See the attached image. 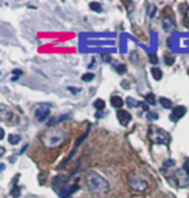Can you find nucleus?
I'll list each match as a JSON object with an SVG mask.
<instances>
[{
	"label": "nucleus",
	"mask_w": 189,
	"mask_h": 198,
	"mask_svg": "<svg viewBox=\"0 0 189 198\" xmlns=\"http://www.w3.org/2000/svg\"><path fill=\"white\" fill-rule=\"evenodd\" d=\"M86 184L88 190L96 197H103L109 190V183L97 172H90L86 178Z\"/></svg>",
	"instance_id": "f257e3e1"
},
{
	"label": "nucleus",
	"mask_w": 189,
	"mask_h": 198,
	"mask_svg": "<svg viewBox=\"0 0 189 198\" xmlns=\"http://www.w3.org/2000/svg\"><path fill=\"white\" fill-rule=\"evenodd\" d=\"M66 140V131L62 127H55L42 136V143L47 148H57Z\"/></svg>",
	"instance_id": "f03ea898"
},
{
	"label": "nucleus",
	"mask_w": 189,
	"mask_h": 198,
	"mask_svg": "<svg viewBox=\"0 0 189 198\" xmlns=\"http://www.w3.org/2000/svg\"><path fill=\"white\" fill-rule=\"evenodd\" d=\"M148 137L152 143L154 144H169L170 143V135L159 127L150 126L148 130Z\"/></svg>",
	"instance_id": "7ed1b4c3"
},
{
	"label": "nucleus",
	"mask_w": 189,
	"mask_h": 198,
	"mask_svg": "<svg viewBox=\"0 0 189 198\" xmlns=\"http://www.w3.org/2000/svg\"><path fill=\"white\" fill-rule=\"evenodd\" d=\"M128 185L131 189L136 190V192H145L149 188L148 180L144 179L139 174H131L128 176Z\"/></svg>",
	"instance_id": "20e7f679"
},
{
	"label": "nucleus",
	"mask_w": 189,
	"mask_h": 198,
	"mask_svg": "<svg viewBox=\"0 0 189 198\" xmlns=\"http://www.w3.org/2000/svg\"><path fill=\"white\" fill-rule=\"evenodd\" d=\"M51 114V105L48 104H42L36 108L35 110V118L39 122H44Z\"/></svg>",
	"instance_id": "39448f33"
},
{
	"label": "nucleus",
	"mask_w": 189,
	"mask_h": 198,
	"mask_svg": "<svg viewBox=\"0 0 189 198\" xmlns=\"http://www.w3.org/2000/svg\"><path fill=\"white\" fill-rule=\"evenodd\" d=\"M185 113H187V108H185V106H176V108L171 112L170 119H171L172 122H176V121H179L180 118H183V117L185 115Z\"/></svg>",
	"instance_id": "423d86ee"
},
{
	"label": "nucleus",
	"mask_w": 189,
	"mask_h": 198,
	"mask_svg": "<svg viewBox=\"0 0 189 198\" xmlns=\"http://www.w3.org/2000/svg\"><path fill=\"white\" fill-rule=\"evenodd\" d=\"M117 118L123 126H127L128 122H131V114L126 110H118L117 112Z\"/></svg>",
	"instance_id": "0eeeda50"
},
{
	"label": "nucleus",
	"mask_w": 189,
	"mask_h": 198,
	"mask_svg": "<svg viewBox=\"0 0 189 198\" xmlns=\"http://www.w3.org/2000/svg\"><path fill=\"white\" fill-rule=\"evenodd\" d=\"M0 115H2V119H3V121L9 119L11 117H12V110H11V108H8V106L4 105V104H2V105H0Z\"/></svg>",
	"instance_id": "6e6552de"
},
{
	"label": "nucleus",
	"mask_w": 189,
	"mask_h": 198,
	"mask_svg": "<svg viewBox=\"0 0 189 198\" xmlns=\"http://www.w3.org/2000/svg\"><path fill=\"white\" fill-rule=\"evenodd\" d=\"M68 181V178L66 176H64V175H59V176H56V178L52 180V185L55 187V188H57L59 185H65V183Z\"/></svg>",
	"instance_id": "1a4fd4ad"
},
{
	"label": "nucleus",
	"mask_w": 189,
	"mask_h": 198,
	"mask_svg": "<svg viewBox=\"0 0 189 198\" xmlns=\"http://www.w3.org/2000/svg\"><path fill=\"white\" fill-rule=\"evenodd\" d=\"M123 104H125V100H123L122 97H119V96H113L112 97V106L119 109V108L123 106Z\"/></svg>",
	"instance_id": "9d476101"
},
{
	"label": "nucleus",
	"mask_w": 189,
	"mask_h": 198,
	"mask_svg": "<svg viewBox=\"0 0 189 198\" xmlns=\"http://www.w3.org/2000/svg\"><path fill=\"white\" fill-rule=\"evenodd\" d=\"M152 75L156 80H161L162 79V70L158 69V68H153L152 69Z\"/></svg>",
	"instance_id": "9b49d317"
},
{
	"label": "nucleus",
	"mask_w": 189,
	"mask_h": 198,
	"mask_svg": "<svg viewBox=\"0 0 189 198\" xmlns=\"http://www.w3.org/2000/svg\"><path fill=\"white\" fill-rule=\"evenodd\" d=\"M93 106H94V109L96 110H104L105 109V101L104 100H101V99H97L96 101H94V104H93Z\"/></svg>",
	"instance_id": "f8f14e48"
},
{
	"label": "nucleus",
	"mask_w": 189,
	"mask_h": 198,
	"mask_svg": "<svg viewBox=\"0 0 189 198\" xmlns=\"http://www.w3.org/2000/svg\"><path fill=\"white\" fill-rule=\"evenodd\" d=\"M147 7H148V8H147L148 16H149V17H153V16H154V13L157 12V7H156L154 4H152V3H148V4H147Z\"/></svg>",
	"instance_id": "ddd939ff"
},
{
	"label": "nucleus",
	"mask_w": 189,
	"mask_h": 198,
	"mask_svg": "<svg viewBox=\"0 0 189 198\" xmlns=\"http://www.w3.org/2000/svg\"><path fill=\"white\" fill-rule=\"evenodd\" d=\"M8 140H9V143H11V144L16 145V144H18V143L21 141V137H20L18 135H9Z\"/></svg>",
	"instance_id": "4468645a"
},
{
	"label": "nucleus",
	"mask_w": 189,
	"mask_h": 198,
	"mask_svg": "<svg viewBox=\"0 0 189 198\" xmlns=\"http://www.w3.org/2000/svg\"><path fill=\"white\" fill-rule=\"evenodd\" d=\"M159 101H161V104L163 108H167V109H170L172 106V102L169 100V99H165V97H161L159 99Z\"/></svg>",
	"instance_id": "2eb2a0df"
},
{
	"label": "nucleus",
	"mask_w": 189,
	"mask_h": 198,
	"mask_svg": "<svg viewBox=\"0 0 189 198\" xmlns=\"http://www.w3.org/2000/svg\"><path fill=\"white\" fill-rule=\"evenodd\" d=\"M145 101H148L150 105H154L156 104V97L153 93H148L147 96H145Z\"/></svg>",
	"instance_id": "dca6fc26"
},
{
	"label": "nucleus",
	"mask_w": 189,
	"mask_h": 198,
	"mask_svg": "<svg viewBox=\"0 0 189 198\" xmlns=\"http://www.w3.org/2000/svg\"><path fill=\"white\" fill-rule=\"evenodd\" d=\"M126 102H127V105H128V106H131V108H134V106H139V105H140L139 102H137L136 100H134L132 97H128Z\"/></svg>",
	"instance_id": "f3484780"
},
{
	"label": "nucleus",
	"mask_w": 189,
	"mask_h": 198,
	"mask_svg": "<svg viewBox=\"0 0 189 198\" xmlns=\"http://www.w3.org/2000/svg\"><path fill=\"white\" fill-rule=\"evenodd\" d=\"M93 78H94V75L91 74V73L82 75V80H84V82H91V80H93Z\"/></svg>",
	"instance_id": "a211bd4d"
},
{
	"label": "nucleus",
	"mask_w": 189,
	"mask_h": 198,
	"mask_svg": "<svg viewBox=\"0 0 189 198\" xmlns=\"http://www.w3.org/2000/svg\"><path fill=\"white\" fill-rule=\"evenodd\" d=\"M90 7H91L92 11H96V12H101V11H103V9H101V5L99 3H91Z\"/></svg>",
	"instance_id": "6ab92c4d"
},
{
	"label": "nucleus",
	"mask_w": 189,
	"mask_h": 198,
	"mask_svg": "<svg viewBox=\"0 0 189 198\" xmlns=\"http://www.w3.org/2000/svg\"><path fill=\"white\" fill-rule=\"evenodd\" d=\"M20 192H21V189L17 187V185H14V188H13V190H12V196L13 197H18V194H20Z\"/></svg>",
	"instance_id": "aec40b11"
},
{
	"label": "nucleus",
	"mask_w": 189,
	"mask_h": 198,
	"mask_svg": "<svg viewBox=\"0 0 189 198\" xmlns=\"http://www.w3.org/2000/svg\"><path fill=\"white\" fill-rule=\"evenodd\" d=\"M117 70H118L119 74H123V73H126V66L125 65H119V66H117Z\"/></svg>",
	"instance_id": "412c9836"
},
{
	"label": "nucleus",
	"mask_w": 189,
	"mask_h": 198,
	"mask_svg": "<svg viewBox=\"0 0 189 198\" xmlns=\"http://www.w3.org/2000/svg\"><path fill=\"white\" fill-rule=\"evenodd\" d=\"M165 64L169 65V66L172 65V64H174V58H172V57H166V58H165Z\"/></svg>",
	"instance_id": "4be33fe9"
},
{
	"label": "nucleus",
	"mask_w": 189,
	"mask_h": 198,
	"mask_svg": "<svg viewBox=\"0 0 189 198\" xmlns=\"http://www.w3.org/2000/svg\"><path fill=\"white\" fill-rule=\"evenodd\" d=\"M184 171H185L187 175L189 176V161H187V162L184 163Z\"/></svg>",
	"instance_id": "5701e85b"
},
{
	"label": "nucleus",
	"mask_w": 189,
	"mask_h": 198,
	"mask_svg": "<svg viewBox=\"0 0 189 198\" xmlns=\"http://www.w3.org/2000/svg\"><path fill=\"white\" fill-rule=\"evenodd\" d=\"M149 57H150V61L153 62V64H157V62H158L157 56H154V55H149Z\"/></svg>",
	"instance_id": "b1692460"
},
{
	"label": "nucleus",
	"mask_w": 189,
	"mask_h": 198,
	"mask_svg": "<svg viewBox=\"0 0 189 198\" xmlns=\"http://www.w3.org/2000/svg\"><path fill=\"white\" fill-rule=\"evenodd\" d=\"M13 73H14V74H16V75H21V74H22V71H21V70H18V69H16V70H14Z\"/></svg>",
	"instance_id": "393cba45"
},
{
	"label": "nucleus",
	"mask_w": 189,
	"mask_h": 198,
	"mask_svg": "<svg viewBox=\"0 0 189 198\" xmlns=\"http://www.w3.org/2000/svg\"><path fill=\"white\" fill-rule=\"evenodd\" d=\"M69 91H71V92H78L79 90H78V88H71V87H69Z\"/></svg>",
	"instance_id": "a878e982"
}]
</instances>
